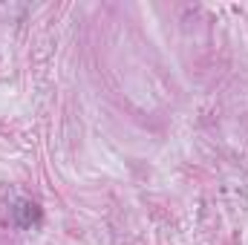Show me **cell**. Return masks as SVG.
I'll return each mask as SVG.
<instances>
[{"label": "cell", "instance_id": "6da1fadb", "mask_svg": "<svg viewBox=\"0 0 248 245\" xmlns=\"http://www.w3.org/2000/svg\"><path fill=\"white\" fill-rule=\"evenodd\" d=\"M12 214H15V222H17L20 228H32V225L41 222V208H38L35 202H29V199H20V202L12 208Z\"/></svg>", "mask_w": 248, "mask_h": 245}]
</instances>
